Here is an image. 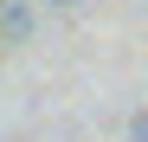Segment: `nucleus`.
<instances>
[{"label":"nucleus","mask_w":148,"mask_h":142,"mask_svg":"<svg viewBox=\"0 0 148 142\" xmlns=\"http://www.w3.org/2000/svg\"><path fill=\"white\" fill-rule=\"evenodd\" d=\"M0 26H7V39H26V32H32V13L13 0V7H0Z\"/></svg>","instance_id":"1"},{"label":"nucleus","mask_w":148,"mask_h":142,"mask_svg":"<svg viewBox=\"0 0 148 142\" xmlns=\"http://www.w3.org/2000/svg\"><path fill=\"white\" fill-rule=\"evenodd\" d=\"M129 142H148V110H135V116H129Z\"/></svg>","instance_id":"2"},{"label":"nucleus","mask_w":148,"mask_h":142,"mask_svg":"<svg viewBox=\"0 0 148 142\" xmlns=\"http://www.w3.org/2000/svg\"><path fill=\"white\" fill-rule=\"evenodd\" d=\"M58 7H71V0H58Z\"/></svg>","instance_id":"3"}]
</instances>
